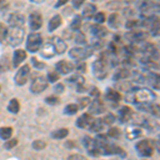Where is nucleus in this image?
<instances>
[{"mask_svg":"<svg viewBox=\"0 0 160 160\" xmlns=\"http://www.w3.org/2000/svg\"><path fill=\"white\" fill-rule=\"evenodd\" d=\"M78 111H79V108H78V106H77V104H68L64 107L63 113L65 115H74V114H76Z\"/></svg>","mask_w":160,"mask_h":160,"instance_id":"58836bf2","label":"nucleus"},{"mask_svg":"<svg viewBox=\"0 0 160 160\" xmlns=\"http://www.w3.org/2000/svg\"><path fill=\"white\" fill-rule=\"evenodd\" d=\"M6 20L10 27L22 28L26 22L25 16L19 12H10L6 16Z\"/></svg>","mask_w":160,"mask_h":160,"instance_id":"9b49d317","label":"nucleus"},{"mask_svg":"<svg viewBox=\"0 0 160 160\" xmlns=\"http://www.w3.org/2000/svg\"><path fill=\"white\" fill-rule=\"evenodd\" d=\"M157 98V95L148 88H138L136 87L131 92H129L126 96L125 100L127 102L133 105H142L155 102Z\"/></svg>","mask_w":160,"mask_h":160,"instance_id":"f257e3e1","label":"nucleus"},{"mask_svg":"<svg viewBox=\"0 0 160 160\" xmlns=\"http://www.w3.org/2000/svg\"><path fill=\"white\" fill-rule=\"evenodd\" d=\"M123 14L125 15V16H127V17H130V16H133V15L136 14L135 11H133L132 9H130V8H126V9H124L123 10Z\"/></svg>","mask_w":160,"mask_h":160,"instance_id":"052dcab7","label":"nucleus"},{"mask_svg":"<svg viewBox=\"0 0 160 160\" xmlns=\"http://www.w3.org/2000/svg\"><path fill=\"white\" fill-rule=\"evenodd\" d=\"M148 28L149 29V32H151V34L153 35V37H158L159 35V17L155 16Z\"/></svg>","mask_w":160,"mask_h":160,"instance_id":"473e14b6","label":"nucleus"},{"mask_svg":"<svg viewBox=\"0 0 160 160\" xmlns=\"http://www.w3.org/2000/svg\"><path fill=\"white\" fill-rule=\"evenodd\" d=\"M97 11V7L95 6L94 3H87L84 6L83 10H82V15L81 18L86 19V20H90L91 18H93L95 14H96Z\"/></svg>","mask_w":160,"mask_h":160,"instance_id":"393cba45","label":"nucleus"},{"mask_svg":"<svg viewBox=\"0 0 160 160\" xmlns=\"http://www.w3.org/2000/svg\"><path fill=\"white\" fill-rule=\"evenodd\" d=\"M105 99L110 102L112 105H114L113 107L118 105V102L120 100H122V94L118 91V90H114V89H111V88H108L107 91H106V94H105Z\"/></svg>","mask_w":160,"mask_h":160,"instance_id":"aec40b11","label":"nucleus"},{"mask_svg":"<svg viewBox=\"0 0 160 160\" xmlns=\"http://www.w3.org/2000/svg\"><path fill=\"white\" fill-rule=\"evenodd\" d=\"M50 42L52 43V45L55 46L56 53L57 55H63L68 49V45L64 42V40L62 38L59 37H52L50 38Z\"/></svg>","mask_w":160,"mask_h":160,"instance_id":"412c9836","label":"nucleus"},{"mask_svg":"<svg viewBox=\"0 0 160 160\" xmlns=\"http://www.w3.org/2000/svg\"><path fill=\"white\" fill-rule=\"evenodd\" d=\"M11 68V60H10L9 56L4 55L0 58V74L6 73Z\"/></svg>","mask_w":160,"mask_h":160,"instance_id":"72a5a7b5","label":"nucleus"},{"mask_svg":"<svg viewBox=\"0 0 160 160\" xmlns=\"http://www.w3.org/2000/svg\"><path fill=\"white\" fill-rule=\"evenodd\" d=\"M89 94L90 97H94V98H99L100 97V92L96 87H92L91 89H89Z\"/></svg>","mask_w":160,"mask_h":160,"instance_id":"6e6d98bb","label":"nucleus"},{"mask_svg":"<svg viewBox=\"0 0 160 160\" xmlns=\"http://www.w3.org/2000/svg\"><path fill=\"white\" fill-rule=\"evenodd\" d=\"M108 68H109V64H108L107 60L100 56L99 58L97 59V60H95L92 64L93 75L98 80L105 79L108 75Z\"/></svg>","mask_w":160,"mask_h":160,"instance_id":"7ed1b4c3","label":"nucleus"},{"mask_svg":"<svg viewBox=\"0 0 160 160\" xmlns=\"http://www.w3.org/2000/svg\"><path fill=\"white\" fill-rule=\"evenodd\" d=\"M106 111V107L104 102H102L100 98H94L93 102H90L89 105V113L90 114H102Z\"/></svg>","mask_w":160,"mask_h":160,"instance_id":"f3484780","label":"nucleus"},{"mask_svg":"<svg viewBox=\"0 0 160 160\" xmlns=\"http://www.w3.org/2000/svg\"><path fill=\"white\" fill-rule=\"evenodd\" d=\"M82 25V18L80 15H75L69 24V30L71 31H79Z\"/></svg>","mask_w":160,"mask_h":160,"instance_id":"c9c22d12","label":"nucleus"},{"mask_svg":"<svg viewBox=\"0 0 160 160\" xmlns=\"http://www.w3.org/2000/svg\"><path fill=\"white\" fill-rule=\"evenodd\" d=\"M106 126L104 125V123H102V118H95V120L93 121V123L91 124V126H90L88 129H89L91 132H95V133H99L100 131L104 130V128Z\"/></svg>","mask_w":160,"mask_h":160,"instance_id":"c85d7f7f","label":"nucleus"},{"mask_svg":"<svg viewBox=\"0 0 160 160\" xmlns=\"http://www.w3.org/2000/svg\"><path fill=\"white\" fill-rule=\"evenodd\" d=\"M31 2H33V3H37V4H41V3H43L45 0H30Z\"/></svg>","mask_w":160,"mask_h":160,"instance_id":"0e129e2a","label":"nucleus"},{"mask_svg":"<svg viewBox=\"0 0 160 160\" xmlns=\"http://www.w3.org/2000/svg\"><path fill=\"white\" fill-rule=\"evenodd\" d=\"M25 38V30L18 27H10L8 28L7 42L13 47L19 46L22 43Z\"/></svg>","mask_w":160,"mask_h":160,"instance_id":"f03ea898","label":"nucleus"},{"mask_svg":"<svg viewBox=\"0 0 160 160\" xmlns=\"http://www.w3.org/2000/svg\"><path fill=\"white\" fill-rule=\"evenodd\" d=\"M132 115V110L128 106H122L120 110H118V121L122 124L128 123Z\"/></svg>","mask_w":160,"mask_h":160,"instance_id":"b1692460","label":"nucleus"},{"mask_svg":"<svg viewBox=\"0 0 160 160\" xmlns=\"http://www.w3.org/2000/svg\"><path fill=\"white\" fill-rule=\"evenodd\" d=\"M68 160H87V158L80 154H73L71 156H68Z\"/></svg>","mask_w":160,"mask_h":160,"instance_id":"bf43d9fd","label":"nucleus"},{"mask_svg":"<svg viewBox=\"0 0 160 160\" xmlns=\"http://www.w3.org/2000/svg\"><path fill=\"white\" fill-rule=\"evenodd\" d=\"M78 93H86L89 91V89L88 88L84 87V84H81V86H77V90H76Z\"/></svg>","mask_w":160,"mask_h":160,"instance_id":"e2e57ef3","label":"nucleus"},{"mask_svg":"<svg viewBox=\"0 0 160 160\" xmlns=\"http://www.w3.org/2000/svg\"><path fill=\"white\" fill-rule=\"evenodd\" d=\"M130 76H131V72L129 69L126 68H118L117 71L114 72V74H113V76H112V80L118 82V81H121V80L127 79L128 77H130Z\"/></svg>","mask_w":160,"mask_h":160,"instance_id":"a878e982","label":"nucleus"},{"mask_svg":"<svg viewBox=\"0 0 160 160\" xmlns=\"http://www.w3.org/2000/svg\"><path fill=\"white\" fill-rule=\"evenodd\" d=\"M144 79H145V83L151 86L154 90L159 91L160 89V82H159V74L155 73V72L145 71L144 69Z\"/></svg>","mask_w":160,"mask_h":160,"instance_id":"ddd939ff","label":"nucleus"},{"mask_svg":"<svg viewBox=\"0 0 160 160\" xmlns=\"http://www.w3.org/2000/svg\"><path fill=\"white\" fill-rule=\"evenodd\" d=\"M75 43L78 44V45H84V44L87 43V38L83 32L79 31V32L77 33L76 37H75Z\"/></svg>","mask_w":160,"mask_h":160,"instance_id":"c03bdc74","label":"nucleus"},{"mask_svg":"<svg viewBox=\"0 0 160 160\" xmlns=\"http://www.w3.org/2000/svg\"><path fill=\"white\" fill-rule=\"evenodd\" d=\"M75 69L78 72V74H82V73H86L87 71V64L84 63L83 61H78L77 64L75 65Z\"/></svg>","mask_w":160,"mask_h":160,"instance_id":"864d4df0","label":"nucleus"},{"mask_svg":"<svg viewBox=\"0 0 160 160\" xmlns=\"http://www.w3.org/2000/svg\"><path fill=\"white\" fill-rule=\"evenodd\" d=\"M26 58H27V53L24 49H16L13 52V58H12V65L14 68H18L19 64L22 63Z\"/></svg>","mask_w":160,"mask_h":160,"instance_id":"4be33fe9","label":"nucleus"},{"mask_svg":"<svg viewBox=\"0 0 160 160\" xmlns=\"http://www.w3.org/2000/svg\"><path fill=\"white\" fill-rule=\"evenodd\" d=\"M68 2V0H58V1H57V3L55 4V8H56V9L61 8L62 6H65Z\"/></svg>","mask_w":160,"mask_h":160,"instance_id":"680f3d73","label":"nucleus"},{"mask_svg":"<svg viewBox=\"0 0 160 160\" xmlns=\"http://www.w3.org/2000/svg\"><path fill=\"white\" fill-rule=\"evenodd\" d=\"M138 26H140V22L139 20H135V19H129V20H127V22L125 24V27H126V29H128V30H133V29H136Z\"/></svg>","mask_w":160,"mask_h":160,"instance_id":"603ef678","label":"nucleus"},{"mask_svg":"<svg viewBox=\"0 0 160 160\" xmlns=\"http://www.w3.org/2000/svg\"><path fill=\"white\" fill-rule=\"evenodd\" d=\"M45 102L50 106H56L60 102V99H59V97L56 96V95H50V96H47L45 98Z\"/></svg>","mask_w":160,"mask_h":160,"instance_id":"8fccbe9b","label":"nucleus"},{"mask_svg":"<svg viewBox=\"0 0 160 160\" xmlns=\"http://www.w3.org/2000/svg\"><path fill=\"white\" fill-rule=\"evenodd\" d=\"M90 32L92 33V35L94 38H105L106 35L108 34L107 28H105L104 26H102L99 24L92 25L91 27H90Z\"/></svg>","mask_w":160,"mask_h":160,"instance_id":"5701e85b","label":"nucleus"},{"mask_svg":"<svg viewBox=\"0 0 160 160\" xmlns=\"http://www.w3.org/2000/svg\"><path fill=\"white\" fill-rule=\"evenodd\" d=\"M28 24H29V28L32 31H38L41 29L43 25V17L40 12L34 11L32 12L28 17Z\"/></svg>","mask_w":160,"mask_h":160,"instance_id":"4468645a","label":"nucleus"},{"mask_svg":"<svg viewBox=\"0 0 160 160\" xmlns=\"http://www.w3.org/2000/svg\"><path fill=\"white\" fill-rule=\"evenodd\" d=\"M13 135V128L6 126V127H1L0 128V139L1 140H9L11 139V137Z\"/></svg>","mask_w":160,"mask_h":160,"instance_id":"4c0bfd02","label":"nucleus"},{"mask_svg":"<svg viewBox=\"0 0 160 160\" xmlns=\"http://www.w3.org/2000/svg\"><path fill=\"white\" fill-rule=\"evenodd\" d=\"M30 74V66L28 64H25L22 65V68H19L18 71L16 72L14 76V81L17 86L22 87V86H25L28 81V76Z\"/></svg>","mask_w":160,"mask_h":160,"instance_id":"f8f14e48","label":"nucleus"},{"mask_svg":"<svg viewBox=\"0 0 160 160\" xmlns=\"http://www.w3.org/2000/svg\"><path fill=\"white\" fill-rule=\"evenodd\" d=\"M40 55L41 57L45 59H51L53 58L57 53H56V49H55V46L52 45L51 42H47L45 44H42L40 48Z\"/></svg>","mask_w":160,"mask_h":160,"instance_id":"6ab92c4d","label":"nucleus"},{"mask_svg":"<svg viewBox=\"0 0 160 160\" xmlns=\"http://www.w3.org/2000/svg\"><path fill=\"white\" fill-rule=\"evenodd\" d=\"M17 144H18V141H17L16 138H14V139H11V140H10V139H9V140H7L6 142H4L3 146H4V148H6V149L10 151V149L14 148Z\"/></svg>","mask_w":160,"mask_h":160,"instance_id":"09e8293b","label":"nucleus"},{"mask_svg":"<svg viewBox=\"0 0 160 160\" xmlns=\"http://www.w3.org/2000/svg\"><path fill=\"white\" fill-rule=\"evenodd\" d=\"M137 50H139L140 52L143 55V57L149 58L154 61H158L159 59V51L158 48L152 43H146L143 42L141 44H139V47L137 48Z\"/></svg>","mask_w":160,"mask_h":160,"instance_id":"423d86ee","label":"nucleus"},{"mask_svg":"<svg viewBox=\"0 0 160 160\" xmlns=\"http://www.w3.org/2000/svg\"><path fill=\"white\" fill-rule=\"evenodd\" d=\"M50 136L55 140H62V139L66 138L68 136V128H60V129L53 130Z\"/></svg>","mask_w":160,"mask_h":160,"instance_id":"f704fd0d","label":"nucleus"},{"mask_svg":"<svg viewBox=\"0 0 160 160\" xmlns=\"http://www.w3.org/2000/svg\"><path fill=\"white\" fill-rule=\"evenodd\" d=\"M117 88L118 91H123V92H127L129 93L135 89L136 87H133L132 82L130 81H126V80H121V81H118L117 83Z\"/></svg>","mask_w":160,"mask_h":160,"instance_id":"7c9ffc66","label":"nucleus"},{"mask_svg":"<svg viewBox=\"0 0 160 160\" xmlns=\"http://www.w3.org/2000/svg\"><path fill=\"white\" fill-rule=\"evenodd\" d=\"M75 69V64L73 62H69L66 60L58 61L56 64V72H58L59 75H68L72 73Z\"/></svg>","mask_w":160,"mask_h":160,"instance_id":"2eb2a0df","label":"nucleus"},{"mask_svg":"<svg viewBox=\"0 0 160 160\" xmlns=\"http://www.w3.org/2000/svg\"><path fill=\"white\" fill-rule=\"evenodd\" d=\"M149 37V33L148 31H143V30H131L129 33L126 34L127 40H129L132 45H139V44L145 42L148 40V38Z\"/></svg>","mask_w":160,"mask_h":160,"instance_id":"9d476101","label":"nucleus"},{"mask_svg":"<svg viewBox=\"0 0 160 160\" xmlns=\"http://www.w3.org/2000/svg\"><path fill=\"white\" fill-rule=\"evenodd\" d=\"M66 82H68L69 84H75V86H81L84 84V77L81 74H74L72 75L69 78L66 79Z\"/></svg>","mask_w":160,"mask_h":160,"instance_id":"2f4dec72","label":"nucleus"},{"mask_svg":"<svg viewBox=\"0 0 160 160\" xmlns=\"http://www.w3.org/2000/svg\"><path fill=\"white\" fill-rule=\"evenodd\" d=\"M102 120L105 126H111L117 121V117L114 114H112V113H107L104 118H102Z\"/></svg>","mask_w":160,"mask_h":160,"instance_id":"79ce46f5","label":"nucleus"},{"mask_svg":"<svg viewBox=\"0 0 160 160\" xmlns=\"http://www.w3.org/2000/svg\"><path fill=\"white\" fill-rule=\"evenodd\" d=\"M107 22L110 28L117 30L122 26V16L118 13H112V14L109 15Z\"/></svg>","mask_w":160,"mask_h":160,"instance_id":"bb28decb","label":"nucleus"},{"mask_svg":"<svg viewBox=\"0 0 160 160\" xmlns=\"http://www.w3.org/2000/svg\"><path fill=\"white\" fill-rule=\"evenodd\" d=\"M86 2V0H73L72 1V6H73L74 9H80L83 3Z\"/></svg>","mask_w":160,"mask_h":160,"instance_id":"13d9d810","label":"nucleus"},{"mask_svg":"<svg viewBox=\"0 0 160 160\" xmlns=\"http://www.w3.org/2000/svg\"><path fill=\"white\" fill-rule=\"evenodd\" d=\"M43 44V38L42 35L38 32H32L28 35L27 38V42H26V49L29 52H37L40 50L41 46Z\"/></svg>","mask_w":160,"mask_h":160,"instance_id":"0eeeda50","label":"nucleus"},{"mask_svg":"<svg viewBox=\"0 0 160 160\" xmlns=\"http://www.w3.org/2000/svg\"><path fill=\"white\" fill-rule=\"evenodd\" d=\"M65 90V87H64L63 83H57L55 87H53V92L56 94H62Z\"/></svg>","mask_w":160,"mask_h":160,"instance_id":"4d7b16f0","label":"nucleus"},{"mask_svg":"<svg viewBox=\"0 0 160 160\" xmlns=\"http://www.w3.org/2000/svg\"><path fill=\"white\" fill-rule=\"evenodd\" d=\"M125 135L128 140H136L139 137L143 136V129H142L141 126L132 124V125L127 126L125 130Z\"/></svg>","mask_w":160,"mask_h":160,"instance_id":"dca6fc26","label":"nucleus"},{"mask_svg":"<svg viewBox=\"0 0 160 160\" xmlns=\"http://www.w3.org/2000/svg\"><path fill=\"white\" fill-rule=\"evenodd\" d=\"M68 145H69V148H68L69 149L74 148V143H73V142H71V141H68V142L65 143V146H68Z\"/></svg>","mask_w":160,"mask_h":160,"instance_id":"69168bd1","label":"nucleus"},{"mask_svg":"<svg viewBox=\"0 0 160 160\" xmlns=\"http://www.w3.org/2000/svg\"><path fill=\"white\" fill-rule=\"evenodd\" d=\"M8 28L3 24H0V43H3L7 41Z\"/></svg>","mask_w":160,"mask_h":160,"instance_id":"3c124183","label":"nucleus"},{"mask_svg":"<svg viewBox=\"0 0 160 160\" xmlns=\"http://www.w3.org/2000/svg\"><path fill=\"white\" fill-rule=\"evenodd\" d=\"M93 19H94V22H96V24H104V22H106V15L104 12H98L96 13V14L93 16Z\"/></svg>","mask_w":160,"mask_h":160,"instance_id":"49530a36","label":"nucleus"},{"mask_svg":"<svg viewBox=\"0 0 160 160\" xmlns=\"http://www.w3.org/2000/svg\"><path fill=\"white\" fill-rule=\"evenodd\" d=\"M31 62H32L33 66H34V68H37V69H43L46 66V64L44 63V62L38 60L35 57H32V58H31Z\"/></svg>","mask_w":160,"mask_h":160,"instance_id":"5fc2aeb1","label":"nucleus"},{"mask_svg":"<svg viewBox=\"0 0 160 160\" xmlns=\"http://www.w3.org/2000/svg\"><path fill=\"white\" fill-rule=\"evenodd\" d=\"M46 142H44L43 140H35L32 142V148L35 151H42L46 148Z\"/></svg>","mask_w":160,"mask_h":160,"instance_id":"a18cd8bd","label":"nucleus"},{"mask_svg":"<svg viewBox=\"0 0 160 160\" xmlns=\"http://www.w3.org/2000/svg\"><path fill=\"white\" fill-rule=\"evenodd\" d=\"M0 91H1V88H0Z\"/></svg>","mask_w":160,"mask_h":160,"instance_id":"774afa93","label":"nucleus"},{"mask_svg":"<svg viewBox=\"0 0 160 160\" xmlns=\"http://www.w3.org/2000/svg\"><path fill=\"white\" fill-rule=\"evenodd\" d=\"M90 102H91V98H90V97L84 96V97H79V98L77 99L76 104H77V106H78L79 110H83V109H86L87 107H89Z\"/></svg>","mask_w":160,"mask_h":160,"instance_id":"a19ab883","label":"nucleus"},{"mask_svg":"<svg viewBox=\"0 0 160 160\" xmlns=\"http://www.w3.org/2000/svg\"><path fill=\"white\" fill-rule=\"evenodd\" d=\"M48 88V80L44 76H37L32 79L30 84V91L33 94H40Z\"/></svg>","mask_w":160,"mask_h":160,"instance_id":"6e6552de","label":"nucleus"},{"mask_svg":"<svg viewBox=\"0 0 160 160\" xmlns=\"http://www.w3.org/2000/svg\"><path fill=\"white\" fill-rule=\"evenodd\" d=\"M84 148H86L88 154L92 157H97L99 156L98 154V148H99V143L97 141L96 138H91L89 136H86L82 140Z\"/></svg>","mask_w":160,"mask_h":160,"instance_id":"1a4fd4ad","label":"nucleus"},{"mask_svg":"<svg viewBox=\"0 0 160 160\" xmlns=\"http://www.w3.org/2000/svg\"><path fill=\"white\" fill-rule=\"evenodd\" d=\"M8 110L13 114H17L20 110V104L16 98H13L10 100L9 105H8Z\"/></svg>","mask_w":160,"mask_h":160,"instance_id":"e433bc0d","label":"nucleus"},{"mask_svg":"<svg viewBox=\"0 0 160 160\" xmlns=\"http://www.w3.org/2000/svg\"><path fill=\"white\" fill-rule=\"evenodd\" d=\"M154 142L145 139V140H141L136 144V151L137 153L140 155L143 158H149L153 156L154 154Z\"/></svg>","mask_w":160,"mask_h":160,"instance_id":"39448f33","label":"nucleus"},{"mask_svg":"<svg viewBox=\"0 0 160 160\" xmlns=\"http://www.w3.org/2000/svg\"><path fill=\"white\" fill-rule=\"evenodd\" d=\"M95 120V118L93 117L92 114H90L89 112L88 113H83L82 115L77 118L76 121V126L78 128H81V129H87L91 126V124L93 123V121Z\"/></svg>","mask_w":160,"mask_h":160,"instance_id":"a211bd4d","label":"nucleus"},{"mask_svg":"<svg viewBox=\"0 0 160 160\" xmlns=\"http://www.w3.org/2000/svg\"><path fill=\"white\" fill-rule=\"evenodd\" d=\"M61 25H62V17H61V15L57 14L53 17H51V19L49 20V22H48V31H49V32H53V31L58 29Z\"/></svg>","mask_w":160,"mask_h":160,"instance_id":"c756f323","label":"nucleus"},{"mask_svg":"<svg viewBox=\"0 0 160 160\" xmlns=\"http://www.w3.org/2000/svg\"><path fill=\"white\" fill-rule=\"evenodd\" d=\"M47 80L48 82H51V83H55V82L58 81L59 79H60V75H59L58 72H49V73L47 74Z\"/></svg>","mask_w":160,"mask_h":160,"instance_id":"de8ad7c7","label":"nucleus"},{"mask_svg":"<svg viewBox=\"0 0 160 160\" xmlns=\"http://www.w3.org/2000/svg\"><path fill=\"white\" fill-rule=\"evenodd\" d=\"M93 48L90 45L88 46H81V47H74L68 51V56L71 59H73L74 61H83L86 59L92 57Z\"/></svg>","mask_w":160,"mask_h":160,"instance_id":"20e7f679","label":"nucleus"},{"mask_svg":"<svg viewBox=\"0 0 160 160\" xmlns=\"http://www.w3.org/2000/svg\"><path fill=\"white\" fill-rule=\"evenodd\" d=\"M121 135V130L118 127H110L107 131V137L111 139H118Z\"/></svg>","mask_w":160,"mask_h":160,"instance_id":"37998d69","label":"nucleus"},{"mask_svg":"<svg viewBox=\"0 0 160 160\" xmlns=\"http://www.w3.org/2000/svg\"><path fill=\"white\" fill-rule=\"evenodd\" d=\"M140 63L145 71L154 72V71H156V69L158 71V68H159V65H158V63H156V61L152 60V59H149V58H146V57H142L140 59Z\"/></svg>","mask_w":160,"mask_h":160,"instance_id":"cd10ccee","label":"nucleus"},{"mask_svg":"<svg viewBox=\"0 0 160 160\" xmlns=\"http://www.w3.org/2000/svg\"><path fill=\"white\" fill-rule=\"evenodd\" d=\"M4 2H6V0H0V9H2V7H3Z\"/></svg>","mask_w":160,"mask_h":160,"instance_id":"338daca9","label":"nucleus"},{"mask_svg":"<svg viewBox=\"0 0 160 160\" xmlns=\"http://www.w3.org/2000/svg\"><path fill=\"white\" fill-rule=\"evenodd\" d=\"M105 45V42H104V38H92L91 40V47L93 48V50H99L104 47Z\"/></svg>","mask_w":160,"mask_h":160,"instance_id":"ea45409f","label":"nucleus"}]
</instances>
